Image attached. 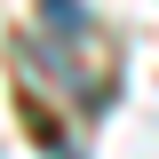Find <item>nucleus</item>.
<instances>
[{
  "label": "nucleus",
  "mask_w": 159,
  "mask_h": 159,
  "mask_svg": "<svg viewBox=\"0 0 159 159\" xmlns=\"http://www.w3.org/2000/svg\"><path fill=\"white\" fill-rule=\"evenodd\" d=\"M40 8H48V24H56L64 40H80V32H88V8H80V0H40Z\"/></svg>",
  "instance_id": "nucleus-1"
}]
</instances>
